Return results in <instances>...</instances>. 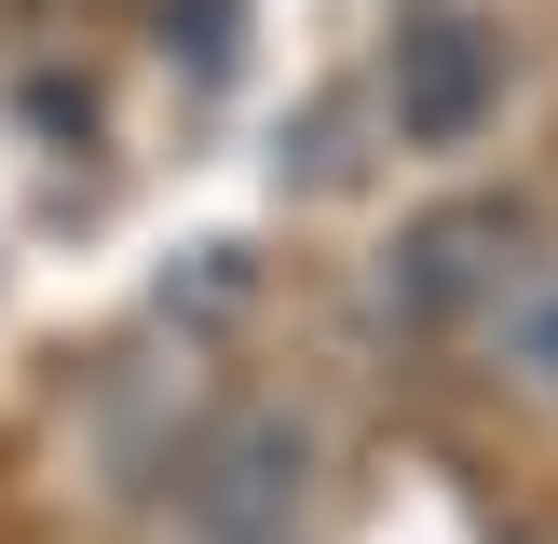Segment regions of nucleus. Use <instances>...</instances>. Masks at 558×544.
Wrapping results in <instances>:
<instances>
[]
</instances>
